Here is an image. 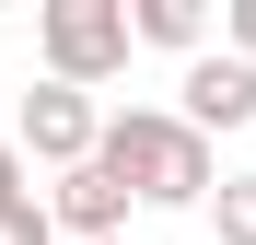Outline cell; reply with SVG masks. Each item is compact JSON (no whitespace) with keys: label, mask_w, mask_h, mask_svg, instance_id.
I'll return each instance as SVG.
<instances>
[{"label":"cell","mask_w":256,"mask_h":245,"mask_svg":"<svg viewBox=\"0 0 256 245\" xmlns=\"http://www.w3.org/2000/svg\"><path fill=\"white\" fill-rule=\"evenodd\" d=\"M94 163H105L128 198H152V210H210V187H222V152H210L175 105H128V117H105Z\"/></svg>","instance_id":"cell-1"},{"label":"cell","mask_w":256,"mask_h":245,"mask_svg":"<svg viewBox=\"0 0 256 245\" xmlns=\"http://www.w3.org/2000/svg\"><path fill=\"white\" fill-rule=\"evenodd\" d=\"M35 59H47V82H70V94L116 82L128 70V0H47V12H35Z\"/></svg>","instance_id":"cell-2"},{"label":"cell","mask_w":256,"mask_h":245,"mask_svg":"<svg viewBox=\"0 0 256 245\" xmlns=\"http://www.w3.org/2000/svg\"><path fill=\"white\" fill-rule=\"evenodd\" d=\"M94 140H105V105L94 94H70V82H35V94H24V129H12L24 175H35V163L70 175V163H94Z\"/></svg>","instance_id":"cell-3"},{"label":"cell","mask_w":256,"mask_h":245,"mask_svg":"<svg viewBox=\"0 0 256 245\" xmlns=\"http://www.w3.org/2000/svg\"><path fill=\"white\" fill-rule=\"evenodd\" d=\"M175 117L198 140H222V129H256V70L233 59V47H198L186 59V82H175Z\"/></svg>","instance_id":"cell-4"},{"label":"cell","mask_w":256,"mask_h":245,"mask_svg":"<svg viewBox=\"0 0 256 245\" xmlns=\"http://www.w3.org/2000/svg\"><path fill=\"white\" fill-rule=\"evenodd\" d=\"M128 210H140V198H128L105 163H70V175L47 187V222H58V245H116V233H128Z\"/></svg>","instance_id":"cell-5"},{"label":"cell","mask_w":256,"mask_h":245,"mask_svg":"<svg viewBox=\"0 0 256 245\" xmlns=\"http://www.w3.org/2000/svg\"><path fill=\"white\" fill-rule=\"evenodd\" d=\"M128 47L198 59V47H210V0H128Z\"/></svg>","instance_id":"cell-6"},{"label":"cell","mask_w":256,"mask_h":245,"mask_svg":"<svg viewBox=\"0 0 256 245\" xmlns=\"http://www.w3.org/2000/svg\"><path fill=\"white\" fill-rule=\"evenodd\" d=\"M210 245H256V175H222V187H210Z\"/></svg>","instance_id":"cell-7"},{"label":"cell","mask_w":256,"mask_h":245,"mask_svg":"<svg viewBox=\"0 0 256 245\" xmlns=\"http://www.w3.org/2000/svg\"><path fill=\"white\" fill-rule=\"evenodd\" d=\"M0 245H58V222H47V198H24V210H0Z\"/></svg>","instance_id":"cell-8"},{"label":"cell","mask_w":256,"mask_h":245,"mask_svg":"<svg viewBox=\"0 0 256 245\" xmlns=\"http://www.w3.org/2000/svg\"><path fill=\"white\" fill-rule=\"evenodd\" d=\"M222 47H233V59L256 70V0H233V12H222Z\"/></svg>","instance_id":"cell-9"},{"label":"cell","mask_w":256,"mask_h":245,"mask_svg":"<svg viewBox=\"0 0 256 245\" xmlns=\"http://www.w3.org/2000/svg\"><path fill=\"white\" fill-rule=\"evenodd\" d=\"M24 198H35V175H24V152H12V140H0V210H24Z\"/></svg>","instance_id":"cell-10"},{"label":"cell","mask_w":256,"mask_h":245,"mask_svg":"<svg viewBox=\"0 0 256 245\" xmlns=\"http://www.w3.org/2000/svg\"><path fill=\"white\" fill-rule=\"evenodd\" d=\"M116 245H128V233H116Z\"/></svg>","instance_id":"cell-11"}]
</instances>
